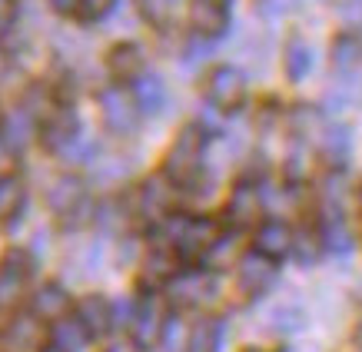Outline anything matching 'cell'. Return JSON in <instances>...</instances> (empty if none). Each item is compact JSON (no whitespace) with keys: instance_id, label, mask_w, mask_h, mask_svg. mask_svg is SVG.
Listing matches in <instances>:
<instances>
[{"instance_id":"cell-1","label":"cell","mask_w":362,"mask_h":352,"mask_svg":"<svg viewBox=\"0 0 362 352\" xmlns=\"http://www.w3.org/2000/svg\"><path fill=\"white\" fill-rule=\"evenodd\" d=\"M203 153H206V130L203 127H183L180 136L173 140V146L166 150L163 176L173 187H189L197 180L199 166H203Z\"/></svg>"},{"instance_id":"cell-2","label":"cell","mask_w":362,"mask_h":352,"mask_svg":"<svg viewBox=\"0 0 362 352\" xmlns=\"http://www.w3.org/2000/svg\"><path fill=\"white\" fill-rule=\"evenodd\" d=\"M220 240H223V230L213 216H189L176 230L173 250L180 256V263H203V259H209L216 253Z\"/></svg>"},{"instance_id":"cell-3","label":"cell","mask_w":362,"mask_h":352,"mask_svg":"<svg viewBox=\"0 0 362 352\" xmlns=\"http://www.w3.org/2000/svg\"><path fill=\"white\" fill-rule=\"evenodd\" d=\"M206 100L223 113H233L243 107L246 100V77L240 66L220 64L206 74Z\"/></svg>"},{"instance_id":"cell-4","label":"cell","mask_w":362,"mask_h":352,"mask_svg":"<svg viewBox=\"0 0 362 352\" xmlns=\"http://www.w3.org/2000/svg\"><path fill=\"white\" fill-rule=\"evenodd\" d=\"M100 117H103V127L117 133V136H130L136 130V123H140L136 100L123 87H107L100 93Z\"/></svg>"},{"instance_id":"cell-5","label":"cell","mask_w":362,"mask_h":352,"mask_svg":"<svg viewBox=\"0 0 362 352\" xmlns=\"http://www.w3.org/2000/svg\"><path fill=\"white\" fill-rule=\"evenodd\" d=\"M30 273H33V256L23 253V250H11L0 259V312L13 309L23 299Z\"/></svg>"},{"instance_id":"cell-6","label":"cell","mask_w":362,"mask_h":352,"mask_svg":"<svg viewBox=\"0 0 362 352\" xmlns=\"http://www.w3.org/2000/svg\"><path fill=\"white\" fill-rule=\"evenodd\" d=\"M163 326H166V309H163V299L156 293H146L140 303H133V319H130V329H133V342L136 346H156L160 336H163Z\"/></svg>"},{"instance_id":"cell-7","label":"cell","mask_w":362,"mask_h":352,"mask_svg":"<svg viewBox=\"0 0 362 352\" xmlns=\"http://www.w3.org/2000/svg\"><path fill=\"white\" fill-rule=\"evenodd\" d=\"M276 273H279V266L252 250V253L240 256V263H236V286H240L243 296H263L266 289L273 286Z\"/></svg>"},{"instance_id":"cell-8","label":"cell","mask_w":362,"mask_h":352,"mask_svg":"<svg viewBox=\"0 0 362 352\" xmlns=\"http://www.w3.org/2000/svg\"><path fill=\"white\" fill-rule=\"evenodd\" d=\"M170 303L180 309L187 306H199L213 299V276L203 273V269H189V273H176L170 283Z\"/></svg>"},{"instance_id":"cell-9","label":"cell","mask_w":362,"mask_h":352,"mask_svg":"<svg viewBox=\"0 0 362 352\" xmlns=\"http://www.w3.org/2000/svg\"><path fill=\"white\" fill-rule=\"evenodd\" d=\"M47 332L37 316H17V319L0 332V349L4 352H40Z\"/></svg>"},{"instance_id":"cell-10","label":"cell","mask_w":362,"mask_h":352,"mask_svg":"<svg viewBox=\"0 0 362 352\" xmlns=\"http://www.w3.org/2000/svg\"><path fill=\"white\" fill-rule=\"evenodd\" d=\"M189 27H193V33L206 37V40L226 33V27H230V4H223V0H193L189 4Z\"/></svg>"},{"instance_id":"cell-11","label":"cell","mask_w":362,"mask_h":352,"mask_svg":"<svg viewBox=\"0 0 362 352\" xmlns=\"http://www.w3.org/2000/svg\"><path fill=\"white\" fill-rule=\"evenodd\" d=\"M83 203H87V187H83V180H77V176H57L54 183H50V189H47V206L54 209L57 216H74V213H80L83 209Z\"/></svg>"},{"instance_id":"cell-12","label":"cell","mask_w":362,"mask_h":352,"mask_svg":"<svg viewBox=\"0 0 362 352\" xmlns=\"http://www.w3.org/2000/svg\"><path fill=\"white\" fill-rule=\"evenodd\" d=\"M40 136H44V143L57 153H64L66 146L74 143L80 136V120L77 113L70 110V107H57L44 123H40Z\"/></svg>"},{"instance_id":"cell-13","label":"cell","mask_w":362,"mask_h":352,"mask_svg":"<svg viewBox=\"0 0 362 352\" xmlns=\"http://www.w3.org/2000/svg\"><path fill=\"white\" fill-rule=\"evenodd\" d=\"M293 240H296V233L289 230L286 223L269 220V223H263V226L256 230L252 250H256L259 256H266V259H273V263H279L283 256L293 253Z\"/></svg>"},{"instance_id":"cell-14","label":"cell","mask_w":362,"mask_h":352,"mask_svg":"<svg viewBox=\"0 0 362 352\" xmlns=\"http://www.w3.org/2000/svg\"><path fill=\"white\" fill-rule=\"evenodd\" d=\"M30 306H33V316L40 322H57V319H64V316H70L74 299H70V293L60 283H44V286L33 293Z\"/></svg>"},{"instance_id":"cell-15","label":"cell","mask_w":362,"mask_h":352,"mask_svg":"<svg viewBox=\"0 0 362 352\" xmlns=\"http://www.w3.org/2000/svg\"><path fill=\"white\" fill-rule=\"evenodd\" d=\"M263 216V196L252 183H240V187L230 193V203H226V220L233 226H252Z\"/></svg>"},{"instance_id":"cell-16","label":"cell","mask_w":362,"mask_h":352,"mask_svg":"<svg viewBox=\"0 0 362 352\" xmlns=\"http://www.w3.org/2000/svg\"><path fill=\"white\" fill-rule=\"evenodd\" d=\"M77 322L83 326V332H87L90 339H100V336H107V332L113 329V306L103 296L80 299Z\"/></svg>"},{"instance_id":"cell-17","label":"cell","mask_w":362,"mask_h":352,"mask_svg":"<svg viewBox=\"0 0 362 352\" xmlns=\"http://www.w3.org/2000/svg\"><path fill=\"white\" fill-rule=\"evenodd\" d=\"M107 70H110L117 80H136L140 74H146V57H143L140 44H117L110 47L107 54Z\"/></svg>"},{"instance_id":"cell-18","label":"cell","mask_w":362,"mask_h":352,"mask_svg":"<svg viewBox=\"0 0 362 352\" xmlns=\"http://www.w3.org/2000/svg\"><path fill=\"white\" fill-rule=\"evenodd\" d=\"M173 206V183L166 176H153L146 180L140 189V213L146 220H163Z\"/></svg>"},{"instance_id":"cell-19","label":"cell","mask_w":362,"mask_h":352,"mask_svg":"<svg viewBox=\"0 0 362 352\" xmlns=\"http://www.w3.org/2000/svg\"><path fill=\"white\" fill-rule=\"evenodd\" d=\"M133 100H136V110L140 113H160L166 107V83L156 74H140L133 80Z\"/></svg>"},{"instance_id":"cell-20","label":"cell","mask_w":362,"mask_h":352,"mask_svg":"<svg viewBox=\"0 0 362 352\" xmlns=\"http://www.w3.org/2000/svg\"><path fill=\"white\" fill-rule=\"evenodd\" d=\"M220 332H223L220 319L203 316V319H197L187 329V346H183V352H220Z\"/></svg>"},{"instance_id":"cell-21","label":"cell","mask_w":362,"mask_h":352,"mask_svg":"<svg viewBox=\"0 0 362 352\" xmlns=\"http://www.w3.org/2000/svg\"><path fill=\"white\" fill-rule=\"evenodd\" d=\"M180 256H176V250L170 246V250H153V253L146 256V266H143V276H146V283L150 286H163V283H170L180 269Z\"/></svg>"},{"instance_id":"cell-22","label":"cell","mask_w":362,"mask_h":352,"mask_svg":"<svg viewBox=\"0 0 362 352\" xmlns=\"http://www.w3.org/2000/svg\"><path fill=\"white\" fill-rule=\"evenodd\" d=\"M50 339L60 352H80L83 346L90 342V336L83 332V326L77 322V316H64V319L54 322V332H50Z\"/></svg>"},{"instance_id":"cell-23","label":"cell","mask_w":362,"mask_h":352,"mask_svg":"<svg viewBox=\"0 0 362 352\" xmlns=\"http://www.w3.org/2000/svg\"><path fill=\"white\" fill-rule=\"evenodd\" d=\"M283 66H286V77L293 80V83H299V80H306L309 66H313V54H309V44H306V40H299V37H293V40L286 44Z\"/></svg>"},{"instance_id":"cell-24","label":"cell","mask_w":362,"mask_h":352,"mask_svg":"<svg viewBox=\"0 0 362 352\" xmlns=\"http://www.w3.org/2000/svg\"><path fill=\"white\" fill-rule=\"evenodd\" d=\"M319 240L326 242L332 253H349V250H352V233H349L346 220H342L336 209H332L329 216H326V223H322V233H319Z\"/></svg>"},{"instance_id":"cell-25","label":"cell","mask_w":362,"mask_h":352,"mask_svg":"<svg viewBox=\"0 0 362 352\" xmlns=\"http://www.w3.org/2000/svg\"><path fill=\"white\" fill-rule=\"evenodd\" d=\"M23 199H27V189H23V183L17 176L0 180V220H13L21 213Z\"/></svg>"},{"instance_id":"cell-26","label":"cell","mask_w":362,"mask_h":352,"mask_svg":"<svg viewBox=\"0 0 362 352\" xmlns=\"http://www.w3.org/2000/svg\"><path fill=\"white\" fill-rule=\"evenodd\" d=\"M322 153L329 163H342L346 153H349V130L346 127H329L322 133Z\"/></svg>"},{"instance_id":"cell-27","label":"cell","mask_w":362,"mask_h":352,"mask_svg":"<svg viewBox=\"0 0 362 352\" xmlns=\"http://www.w3.org/2000/svg\"><path fill=\"white\" fill-rule=\"evenodd\" d=\"M359 57H362V44L356 40V37H349V33L332 44V60H336V66H342V70L356 66L359 64Z\"/></svg>"},{"instance_id":"cell-28","label":"cell","mask_w":362,"mask_h":352,"mask_svg":"<svg viewBox=\"0 0 362 352\" xmlns=\"http://www.w3.org/2000/svg\"><path fill=\"white\" fill-rule=\"evenodd\" d=\"M170 7H173V0H136V11L150 27H166Z\"/></svg>"},{"instance_id":"cell-29","label":"cell","mask_w":362,"mask_h":352,"mask_svg":"<svg viewBox=\"0 0 362 352\" xmlns=\"http://www.w3.org/2000/svg\"><path fill=\"white\" fill-rule=\"evenodd\" d=\"M113 4H117V0H77V11L74 13H77L83 23H97L113 11Z\"/></svg>"},{"instance_id":"cell-30","label":"cell","mask_w":362,"mask_h":352,"mask_svg":"<svg viewBox=\"0 0 362 352\" xmlns=\"http://www.w3.org/2000/svg\"><path fill=\"white\" fill-rule=\"evenodd\" d=\"M269 319H273L276 332H296L299 326H303V312H299L296 306H283V309H276Z\"/></svg>"},{"instance_id":"cell-31","label":"cell","mask_w":362,"mask_h":352,"mask_svg":"<svg viewBox=\"0 0 362 352\" xmlns=\"http://www.w3.org/2000/svg\"><path fill=\"white\" fill-rule=\"evenodd\" d=\"M293 250L299 253V259H303V263H313V259H316V253H319V236H316V233H303L299 240H293Z\"/></svg>"},{"instance_id":"cell-32","label":"cell","mask_w":362,"mask_h":352,"mask_svg":"<svg viewBox=\"0 0 362 352\" xmlns=\"http://www.w3.org/2000/svg\"><path fill=\"white\" fill-rule=\"evenodd\" d=\"M13 170H17V146H11L0 133V180L13 176Z\"/></svg>"},{"instance_id":"cell-33","label":"cell","mask_w":362,"mask_h":352,"mask_svg":"<svg viewBox=\"0 0 362 352\" xmlns=\"http://www.w3.org/2000/svg\"><path fill=\"white\" fill-rule=\"evenodd\" d=\"M17 17V0H0V30H7Z\"/></svg>"},{"instance_id":"cell-34","label":"cell","mask_w":362,"mask_h":352,"mask_svg":"<svg viewBox=\"0 0 362 352\" xmlns=\"http://www.w3.org/2000/svg\"><path fill=\"white\" fill-rule=\"evenodd\" d=\"M50 7H54L57 13H74L77 11V0H50Z\"/></svg>"},{"instance_id":"cell-35","label":"cell","mask_w":362,"mask_h":352,"mask_svg":"<svg viewBox=\"0 0 362 352\" xmlns=\"http://www.w3.org/2000/svg\"><path fill=\"white\" fill-rule=\"evenodd\" d=\"M107 352H140V346H136V342H130V339H127V342H113V346H110V349H107Z\"/></svg>"},{"instance_id":"cell-36","label":"cell","mask_w":362,"mask_h":352,"mask_svg":"<svg viewBox=\"0 0 362 352\" xmlns=\"http://www.w3.org/2000/svg\"><path fill=\"white\" fill-rule=\"evenodd\" d=\"M7 66H11V60H7V50L0 47V80H4V74H7Z\"/></svg>"},{"instance_id":"cell-37","label":"cell","mask_w":362,"mask_h":352,"mask_svg":"<svg viewBox=\"0 0 362 352\" xmlns=\"http://www.w3.org/2000/svg\"><path fill=\"white\" fill-rule=\"evenodd\" d=\"M40 352H60V349H57V346H44V349H40Z\"/></svg>"},{"instance_id":"cell-38","label":"cell","mask_w":362,"mask_h":352,"mask_svg":"<svg viewBox=\"0 0 362 352\" xmlns=\"http://www.w3.org/2000/svg\"><path fill=\"white\" fill-rule=\"evenodd\" d=\"M359 206H362V189H359Z\"/></svg>"},{"instance_id":"cell-39","label":"cell","mask_w":362,"mask_h":352,"mask_svg":"<svg viewBox=\"0 0 362 352\" xmlns=\"http://www.w3.org/2000/svg\"><path fill=\"white\" fill-rule=\"evenodd\" d=\"M250 352H259V349H250Z\"/></svg>"},{"instance_id":"cell-40","label":"cell","mask_w":362,"mask_h":352,"mask_svg":"<svg viewBox=\"0 0 362 352\" xmlns=\"http://www.w3.org/2000/svg\"><path fill=\"white\" fill-rule=\"evenodd\" d=\"M223 4H230V0H223Z\"/></svg>"}]
</instances>
